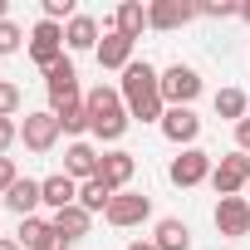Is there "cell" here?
Here are the masks:
<instances>
[{
    "label": "cell",
    "instance_id": "obj_1",
    "mask_svg": "<svg viewBox=\"0 0 250 250\" xmlns=\"http://www.w3.org/2000/svg\"><path fill=\"white\" fill-rule=\"evenodd\" d=\"M118 93H123V108H128V118H138V123H162V113H167L162 74H157L147 59H133L128 69H123Z\"/></svg>",
    "mask_w": 250,
    "mask_h": 250
},
{
    "label": "cell",
    "instance_id": "obj_2",
    "mask_svg": "<svg viewBox=\"0 0 250 250\" xmlns=\"http://www.w3.org/2000/svg\"><path fill=\"white\" fill-rule=\"evenodd\" d=\"M162 98H167V108H191L201 98V74L191 64H172L162 74Z\"/></svg>",
    "mask_w": 250,
    "mask_h": 250
},
{
    "label": "cell",
    "instance_id": "obj_3",
    "mask_svg": "<svg viewBox=\"0 0 250 250\" xmlns=\"http://www.w3.org/2000/svg\"><path fill=\"white\" fill-rule=\"evenodd\" d=\"M211 172H216V162H211V152H201V147H187V152H177L172 157V167H167V177H172V187H201V182H211Z\"/></svg>",
    "mask_w": 250,
    "mask_h": 250
},
{
    "label": "cell",
    "instance_id": "obj_4",
    "mask_svg": "<svg viewBox=\"0 0 250 250\" xmlns=\"http://www.w3.org/2000/svg\"><path fill=\"white\" fill-rule=\"evenodd\" d=\"M59 118H54V108H44V113H25V123H20V138H25V147L30 152H54V143H59Z\"/></svg>",
    "mask_w": 250,
    "mask_h": 250
},
{
    "label": "cell",
    "instance_id": "obj_5",
    "mask_svg": "<svg viewBox=\"0 0 250 250\" xmlns=\"http://www.w3.org/2000/svg\"><path fill=\"white\" fill-rule=\"evenodd\" d=\"M147 216H152V196H143V191H118V196L108 201V211H103V221H108V226H118V230L143 226Z\"/></svg>",
    "mask_w": 250,
    "mask_h": 250
},
{
    "label": "cell",
    "instance_id": "obj_6",
    "mask_svg": "<svg viewBox=\"0 0 250 250\" xmlns=\"http://www.w3.org/2000/svg\"><path fill=\"white\" fill-rule=\"evenodd\" d=\"M211 187L216 196H240V187H250V157L245 152H226L211 172Z\"/></svg>",
    "mask_w": 250,
    "mask_h": 250
},
{
    "label": "cell",
    "instance_id": "obj_7",
    "mask_svg": "<svg viewBox=\"0 0 250 250\" xmlns=\"http://www.w3.org/2000/svg\"><path fill=\"white\" fill-rule=\"evenodd\" d=\"M30 59H35L40 69H49L54 59H64V25L40 20V25L30 30Z\"/></svg>",
    "mask_w": 250,
    "mask_h": 250
},
{
    "label": "cell",
    "instance_id": "obj_8",
    "mask_svg": "<svg viewBox=\"0 0 250 250\" xmlns=\"http://www.w3.org/2000/svg\"><path fill=\"white\" fill-rule=\"evenodd\" d=\"M157 128H162L167 143H177V147L187 152V147H196V138H201V118H196L191 108H167Z\"/></svg>",
    "mask_w": 250,
    "mask_h": 250
},
{
    "label": "cell",
    "instance_id": "obj_9",
    "mask_svg": "<svg viewBox=\"0 0 250 250\" xmlns=\"http://www.w3.org/2000/svg\"><path fill=\"white\" fill-rule=\"evenodd\" d=\"M44 88H49V103H74V98H83V93H79V69H74L69 54L44 69Z\"/></svg>",
    "mask_w": 250,
    "mask_h": 250
},
{
    "label": "cell",
    "instance_id": "obj_10",
    "mask_svg": "<svg viewBox=\"0 0 250 250\" xmlns=\"http://www.w3.org/2000/svg\"><path fill=\"white\" fill-rule=\"evenodd\" d=\"M196 15H201L196 0H152L147 5V30H177V25H187Z\"/></svg>",
    "mask_w": 250,
    "mask_h": 250
},
{
    "label": "cell",
    "instance_id": "obj_11",
    "mask_svg": "<svg viewBox=\"0 0 250 250\" xmlns=\"http://www.w3.org/2000/svg\"><path fill=\"white\" fill-rule=\"evenodd\" d=\"M216 230L221 235H250V201L245 196H221L216 201Z\"/></svg>",
    "mask_w": 250,
    "mask_h": 250
},
{
    "label": "cell",
    "instance_id": "obj_12",
    "mask_svg": "<svg viewBox=\"0 0 250 250\" xmlns=\"http://www.w3.org/2000/svg\"><path fill=\"white\" fill-rule=\"evenodd\" d=\"M133 172H138V157H133V152H123V147L103 152V162H98V177H103V182H108L113 191H128Z\"/></svg>",
    "mask_w": 250,
    "mask_h": 250
},
{
    "label": "cell",
    "instance_id": "obj_13",
    "mask_svg": "<svg viewBox=\"0 0 250 250\" xmlns=\"http://www.w3.org/2000/svg\"><path fill=\"white\" fill-rule=\"evenodd\" d=\"M93 59H98V69H128V64H133V40L118 35V30H103Z\"/></svg>",
    "mask_w": 250,
    "mask_h": 250
},
{
    "label": "cell",
    "instance_id": "obj_14",
    "mask_svg": "<svg viewBox=\"0 0 250 250\" xmlns=\"http://www.w3.org/2000/svg\"><path fill=\"white\" fill-rule=\"evenodd\" d=\"M98 152L88 147V143H69L64 147V177H74V182H93L98 177Z\"/></svg>",
    "mask_w": 250,
    "mask_h": 250
},
{
    "label": "cell",
    "instance_id": "obj_15",
    "mask_svg": "<svg viewBox=\"0 0 250 250\" xmlns=\"http://www.w3.org/2000/svg\"><path fill=\"white\" fill-rule=\"evenodd\" d=\"M20 250H59V230H54V221L25 216V221H20Z\"/></svg>",
    "mask_w": 250,
    "mask_h": 250
},
{
    "label": "cell",
    "instance_id": "obj_16",
    "mask_svg": "<svg viewBox=\"0 0 250 250\" xmlns=\"http://www.w3.org/2000/svg\"><path fill=\"white\" fill-rule=\"evenodd\" d=\"M113 30H118V35H128V40L138 44L143 30H147V5H143V0H123V5L113 10Z\"/></svg>",
    "mask_w": 250,
    "mask_h": 250
},
{
    "label": "cell",
    "instance_id": "obj_17",
    "mask_svg": "<svg viewBox=\"0 0 250 250\" xmlns=\"http://www.w3.org/2000/svg\"><path fill=\"white\" fill-rule=\"evenodd\" d=\"M35 206H44V191H40V182L20 177V182L5 191V211H15V216L25 221V216H35Z\"/></svg>",
    "mask_w": 250,
    "mask_h": 250
},
{
    "label": "cell",
    "instance_id": "obj_18",
    "mask_svg": "<svg viewBox=\"0 0 250 250\" xmlns=\"http://www.w3.org/2000/svg\"><path fill=\"white\" fill-rule=\"evenodd\" d=\"M40 191H44V206H54V211L79 206V182H74V177H64V172L44 177V182H40Z\"/></svg>",
    "mask_w": 250,
    "mask_h": 250
},
{
    "label": "cell",
    "instance_id": "obj_19",
    "mask_svg": "<svg viewBox=\"0 0 250 250\" xmlns=\"http://www.w3.org/2000/svg\"><path fill=\"white\" fill-rule=\"evenodd\" d=\"M88 226H93V216H88L83 206H64V211H54V230H59L69 245H79V240L88 235Z\"/></svg>",
    "mask_w": 250,
    "mask_h": 250
},
{
    "label": "cell",
    "instance_id": "obj_20",
    "mask_svg": "<svg viewBox=\"0 0 250 250\" xmlns=\"http://www.w3.org/2000/svg\"><path fill=\"white\" fill-rule=\"evenodd\" d=\"M157 250H191V226L177 221V216H162L157 221V235H152Z\"/></svg>",
    "mask_w": 250,
    "mask_h": 250
},
{
    "label": "cell",
    "instance_id": "obj_21",
    "mask_svg": "<svg viewBox=\"0 0 250 250\" xmlns=\"http://www.w3.org/2000/svg\"><path fill=\"white\" fill-rule=\"evenodd\" d=\"M54 108V118H59V128L74 138V143H83V133H88V108H83V98H74V103H49Z\"/></svg>",
    "mask_w": 250,
    "mask_h": 250
},
{
    "label": "cell",
    "instance_id": "obj_22",
    "mask_svg": "<svg viewBox=\"0 0 250 250\" xmlns=\"http://www.w3.org/2000/svg\"><path fill=\"white\" fill-rule=\"evenodd\" d=\"M64 44L79 49V54H83V49H98V20H93V15H74V20L64 25Z\"/></svg>",
    "mask_w": 250,
    "mask_h": 250
},
{
    "label": "cell",
    "instance_id": "obj_23",
    "mask_svg": "<svg viewBox=\"0 0 250 250\" xmlns=\"http://www.w3.org/2000/svg\"><path fill=\"white\" fill-rule=\"evenodd\" d=\"M128 108H113V113H103V118H88V133L93 138H103V143H118L123 133H128Z\"/></svg>",
    "mask_w": 250,
    "mask_h": 250
},
{
    "label": "cell",
    "instance_id": "obj_24",
    "mask_svg": "<svg viewBox=\"0 0 250 250\" xmlns=\"http://www.w3.org/2000/svg\"><path fill=\"white\" fill-rule=\"evenodd\" d=\"M118 191L103 182V177H93V182H79V206L88 211V216H98V211H108V201H113Z\"/></svg>",
    "mask_w": 250,
    "mask_h": 250
},
{
    "label": "cell",
    "instance_id": "obj_25",
    "mask_svg": "<svg viewBox=\"0 0 250 250\" xmlns=\"http://www.w3.org/2000/svg\"><path fill=\"white\" fill-rule=\"evenodd\" d=\"M83 108H88V118H103V113L123 108V93H118V88H108V83H98V88H88V93H83Z\"/></svg>",
    "mask_w": 250,
    "mask_h": 250
},
{
    "label": "cell",
    "instance_id": "obj_26",
    "mask_svg": "<svg viewBox=\"0 0 250 250\" xmlns=\"http://www.w3.org/2000/svg\"><path fill=\"white\" fill-rule=\"evenodd\" d=\"M245 108H250V98H245L240 88H221V93H216V118L240 123V118H245Z\"/></svg>",
    "mask_w": 250,
    "mask_h": 250
},
{
    "label": "cell",
    "instance_id": "obj_27",
    "mask_svg": "<svg viewBox=\"0 0 250 250\" xmlns=\"http://www.w3.org/2000/svg\"><path fill=\"white\" fill-rule=\"evenodd\" d=\"M20 103H25L20 83H10V79H0V118H15V113H20Z\"/></svg>",
    "mask_w": 250,
    "mask_h": 250
},
{
    "label": "cell",
    "instance_id": "obj_28",
    "mask_svg": "<svg viewBox=\"0 0 250 250\" xmlns=\"http://www.w3.org/2000/svg\"><path fill=\"white\" fill-rule=\"evenodd\" d=\"M20 44H30V40H25V30H20V25H10V20H0V54H15Z\"/></svg>",
    "mask_w": 250,
    "mask_h": 250
},
{
    "label": "cell",
    "instance_id": "obj_29",
    "mask_svg": "<svg viewBox=\"0 0 250 250\" xmlns=\"http://www.w3.org/2000/svg\"><path fill=\"white\" fill-rule=\"evenodd\" d=\"M201 15H211V20H226V15H240V0H201Z\"/></svg>",
    "mask_w": 250,
    "mask_h": 250
},
{
    "label": "cell",
    "instance_id": "obj_30",
    "mask_svg": "<svg viewBox=\"0 0 250 250\" xmlns=\"http://www.w3.org/2000/svg\"><path fill=\"white\" fill-rule=\"evenodd\" d=\"M74 15H79V10H74V0H44V20L59 25V20H74Z\"/></svg>",
    "mask_w": 250,
    "mask_h": 250
},
{
    "label": "cell",
    "instance_id": "obj_31",
    "mask_svg": "<svg viewBox=\"0 0 250 250\" xmlns=\"http://www.w3.org/2000/svg\"><path fill=\"white\" fill-rule=\"evenodd\" d=\"M15 143H20V123L15 118H0V157H5Z\"/></svg>",
    "mask_w": 250,
    "mask_h": 250
},
{
    "label": "cell",
    "instance_id": "obj_32",
    "mask_svg": "<svg viewBox=\"0 0 250 250\" xmlns=\"http://www.w3.org/2000/svg\"><path fill=\"white\" fill-rule=\"evenodd\" d=\"M15 182H20V172H15V162H10V157H0V196H5V191H10Z\"/></svg>",
    "mask_w": 250,
    "mask_h": 250
},
{
    "label": "cell",
    "instance_id": "obj_33",
    "mask_svg": "<svg viewBox=\"0 0 250 250\" xmlns=\"http://www.w3.org/2000/svg\"><path fill=\"white\" fill-rule=\"evenodd\" d=\"M235 152H245V157H250V118H240V123H235Z\"/></svg>",
    "mask_w": 250,
    "mask_h": 250
},
{
    "label": "cell",
    "instance_id": "obj_34",
    "mask_svg": "<svg viewBox=\"0 0 250 250\" xmlns=\"http://www.w3.org/2000/svg\"><path fill=\"white\" fill-rule=\"evenodd\" d=\"M128 250H157V245H152V240H133Z\"/></svg>",
    "mask_w": 250,
    "mask_h": 250
},
{
    "label": "cell",
    "instance_id": "obj_35",
    "mask_svg": "<svg viewBox=\"0 0 250 250\" xmlns=\"http://www.w3.org/2000/svg\"><path fill=\"white\" fill-rule=\"evenodd\" d=\"M0 250H20V240H5V235H0Z\"/></svg>",
    "mask_w": 250,
    "mask_h": 250
},
{
    "label": "cell",
    "instance_id": "obj_36",
    "mask_svg": "<svg viewBox=\"0 0 250 250\" xmlns=\"http://www.w3.org/2000/svg\"><path fill=\"white\" fill-rule=\"evenodd\" d=\"M240 20H245V25H250V0H240Z\"/></svg>",
    "mask_w": 250,
    "mask_h": 250
},
{
    "label": "cell",
    "instance_id": "obj_37",
    "mask_svg": "<svg viewBox=\"0 0 250 250\" xmlns=\"http://www.w3.org/2000/svg\"><path fill=\"white\" fill-rule=\"evenodd\" d=\"M0 20H10V5H5V0H0Z\"/></svg>",
    "mask_w": 250,
    "mask_h": 250
}]
</instances>
